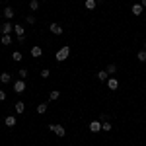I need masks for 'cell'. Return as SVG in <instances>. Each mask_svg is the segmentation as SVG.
<instances>
[{
  "instance_id": "20",
  "label": "cell",
  "mask_w": 146,
  "mask_h": 146,
  "mask_svg": "<svg viewBox=\"0 0 146 146\" xmlns=\"http://www.w3.org/2000/svg\"><path fill=\"white\" fill-rule=\"evenodd\" d=\"M0 43H2V45H10V43H12V37H10V35H2Z\"/></svg>"
},
{
  "instance_id": "5",
  "label": "cell",
  "mask_w": 146,
  "mask_h": 146,
  "mask_svg": "<svg viewBox=\"0 0 146 146\" xmlns=\"http://www.w3.org/2000/svg\"><path fill=\"white\" fill-rule=\"evenodd\" d=\"M49 29H51V33H55V35H62V27H60V23H51Z\"/></svg>"
},
{
  "instance_id": "18",
  "label": "cell",
  "mask_w": 146,
  "mask_h": 146,
  "mask_svg": "<svg viewBox=\"0 0 146 146\" xmlns=\"http://www.w3.org/2000/svg\"><path fill=\"white\" fill-rule=\"evenodd\" d=\"M29 10H31V12L39 10V0H31V2H29Z\"/></svg>"
},
{
  "instance_id": "26",
  "label": "cell",
  "mask_w": 146,
  "mask_h": 146,
  "mask_svg": "<svg viewBox=\"0 0 146 146\" xmlns=\"http://www.w3.org/2000/svg\"><path fill=\"white\" fill-rule=\"evenodd\" d=\"M25 22L29 23V25H33V23H35V16H33V14H29V16L25 18Z\"/></svg>"
},
{
  "instance_id": "13",
  "label": "cell",
  "mask_w": 146,
  "mask_h": 146,
  "mask_svg": "<svg viewBox=\"0 0 146 146\" xmlns=\"http://www.w3.org/2000/svg\"><path fill=\"white\" fill-rule=\"evenodd\" d=\"M4 123H6V127H16L18 121H16V117H14V115H8V117L4 119Z\"/></svg>"
},
{
  "instance_id": "22",
  "label": "cell",
  "mask_w": 146,
  "mask_h": 146,
  "mask_svg": "<svg viewBox=\"0 0 146 146\" xmlns=\"http://www.w3.org/2000/svg\"><path fill=\"white\" fill-rule=\"evenodd\" d=\"M96 4H98L96 0H86V8H88V10H94V8H96Z\"/></svg>"
},
{
  "instance_id": "21",
  "label": "cell",
  "mask_w": 146,
  "mask_h": 146,
  "mask_svg": "<svg viewBox=\"0 0 146 146\" xmlns=\"http://www.w3.org/2000/svg\"><path fill=\"white\" fill-rule=\"evenodd\" d=\"M136 58H138L140 62H146V51H138V55H136Z\"/></svg>"
},
{
  "instance_id": "2",
  "label": "cell",
  "mask_w": 146,
  "mask_h": 146,
  "mask_svg": "<svg viewBox=\"0 0 146 146\" xmlns=\"http://www.w3.org/2000/svg\"><path fill=\"white\" fill-rule=\"evenodd\" d=\"M49 131H51V133H55L56 136H64L66 135V131H64V127H62V125H49Z\"/></svg>"
},
{
  "instance_id": "1",
  "label": "cell",
  "mask_w": 146,
  "mask_h": 146,
  "mask_svg": "<svg viewBox=\"0 0 146 146\" xmlns=\"http://www.w3.org/2000/svg\"><path fill=\"white\" fill-rule=\"evenodd\" d=\"M68 55H70V47H68V45H64V47H60V49L56 51L55 58L58 60V62H62V60H66V58H68Z\"/></svg>"
},
{
  "instance_id": "23",
  "label": "cell",
  "mask_w": 146,
  "mask_h": 146,
  "mask_svg": "<svg viewBox=\"0 0 146 146\" xmlns=\"http://www.w3.org/2000/svg\"><path fill=\"white\" fill-rule=\"evenodd\" d=\"M105 70H107V74H115V72H117V66H115V64H107Z\"/></svg>"
},
{
  "instance_id": "4",
  "label": "cell",
  "mask_w": 146,
  "mask_h": 146,
  "mask_svg": "<svg viewBox=\"0 0 146 146\" xmlns=\"http://www.w3.org/2000/svg\"><path fill=\"white\" fill-rule=\"evenodd\" d=\"M14 92H16V94H23V92H25V82H23V80L14 82Z\"/></svg>"
},
{
  "instance_id": "12",
  "label": "cell",
  "mask_w": 146,
  "mask_h": 146,
  "mask_svg": "<svg viewBox=\"0 0 146 146\" xmlns=\"http://www.w3.org/2000/svg\"><path fill=\"white\" fill-rule=\"evenodd\" d=\"M100 129H101V121H92L90 123V131L92 133H100Z\"/></svg>"
},
{
  "instance_id": "6",
  "label": "cell",
  "mask_w": 146,
  "mask_h": 146,
  "mask_svg": "<svg viewBox=\"0 0 146 146\" xmlns=\"http://www.w3.org/2000/svg\"><path fill=\"white\" fill-rule=\"evenodd\" d=\"M14 14H16L14 8H10V6H6V8H4V18H6V22H10L12 18H14Z\"/></svg>"
},
{
  "instance_id": "29",
  "label": "cell",
  "mask_w": 146,
  "mask_h": 146,
  "mask_svg": "<svg viewBox=\"0 0 146 146\" xmlns=\"http://www.w3.org/2000/svg\"><path fill=\"white\" fill-rule=\"evenodd\" d=\"M140 6H142V8H146V0H140Z\"/></svg>"
},
{
  "instance_id": "7",
  "label": "cell",
  "mask_w": 146,
  "mask_h": 146,
  "mask_svg": "<svg viewBox=\"0 0 146 146\" xmlns=\"http://www.w3.org/2000/svg\"><path fill=\"white\" fill-rule=\"evenodd\" d=\"M14 33L18 35V37H25V29H23L20 23H16V25H14Z\"/></svg>"
},
{
  "instance_id": "15",
  "label": "cell",
  "mask_w": 146,
  "mask_h": 146,
  "mask_svg": "<svg viewBox=\"0 0 146 146\" xmlns=\"http://www.w3.org/2000/svg\"><path fill=\"white\" fill-rule=\"evenodd\" d=\"M0 82H2V84H8V82H12V76L8 72H4V74H0Z\"/></svg>"
},
{
  "instance_id": "11",
  "label": "cell",
  "mask_w": 146,
  "mask_h": 146,
  "mask_svg": "<svg viewBox=\"0 0 146 146\" xmlns=\"http://www.w3.org/2000/svg\"><path fill=\"white\" fill-rule=\"evenodd\" d=\"M131 12H133V16H140V14L144 12V8H142L140 4H133V8H131Z\"/></svg>"
},
{
  "instance_id": "25",
  "label": "cell",
  "mask_w": 146,
  "mask_h": 146,
  "mask_svg": "<svg viewBox=\"0 0 146 146\" xmlns=\"http://www.w3.org/2000/svg\"><path fill=\"white\" fill-rule=\"evenodd\" d=\"M101 129H103V131H111V123H109V121H103V123H101Z\"/></svg>"
},
{
  "instance_id": "14",
  "label": "cell",
  "mask_w": 146,
  "mask_h": 146,
  "mask_svg": "<svg viewBox=\"0 0 146 146\" xmlns=\"http://www.w3.org/2000/svg\"><path fill=\"white\" fill-rule=\"evenodd\" d=\"M14 109H16V113H23L25 111V103H23V101H16Z\"/></svg>"
},
{
  "instance_id": "28",
  "label": "cell",
  "mask_w": 146,
  "mask_h": 146,
  "mask_svg": "<svg viewBox=\"0 0 146 146\" xmlns=\"http://www.w3.org/2000/svg\"><path fill=\"white\" fill-rule=\"evenodd\" d=\"M4 100H6V94H4V92L0 90V101H4Z\"/></svg>"
},
{
  "instance_id": "16",
  "label": "cell",
  "mask_w": 146,
  "mask_h": 146,
  "mask_svg": "<svg viewBox=\"0 0 146 146\" xmlns=\"http://www.w3.org/2000/svg\"><path fill=\"white\" fill-rule=\"evenodd\" d=\"M47 107H49V103H39V105H37V113H39V115L47 113Z\"/></svg>"
},
{
  "instance_id": "19",
  "label": "cell",
  "mask_w": 146,
  "mask_h": 146,
  "mask_svg": "<svg viewBox=\"0 0 146 146\" xmlns=\"http://www.w3.org/2000/svg\"><path fill=\"white\" fill-rule=\"evenodd\" d=\"M18 76H20V80H25L27 78V68H20L18 70Z\"/></svg>"
},
{
  "instance_id": "8",
  "label": "cell",
  "mask_w": 146,
  "mask_h": 146,
  "mask_svg": "<svg viewBox=\"0 0 146 146\" xmlns=\"http://www.w3.org/2000/svg\"><path fill=\"white\" fill-rule=\"evenodd\" d=\"M107 88H109V90H117V88H119V80L117 78H109L107 80Z\"/></svg>"
},
{
  "instance_id": "30",
  "label": "cell",
  "mask_w": 146,
  "mask_h": 146,
  "mask_svg": "<svg viewBox=\"0 0 146 146\" xmlns=\"http://www.w3.org/2000/svg\"><path fill=\"white\" fill-rule=\"evenodd\" d=\"M144 51H146V43H144Z\"/></svg>"
},
{
  "instance_id": "17",
  "label": "cell",
  "mask_w": 146,
  "mask_h": 146,
  "mask_svg": "<svg viewBox=\"0 0 146 146\" xmlns=\"http://www.w3.org/2000/svg\"><path fill=\"white\" fill-rule=\"evenodd\" d=\"M58 98H60V92H58V90H53L51 94H49V100H51V101H56Z\"/></svg>"
},
{
  "instance_id": "27",
  "label": "cell",
  "mask_w": 146,
  "mask_h": 146,
  "mask_svg": "<svg viewBox=\"0 0 146 146\" xmlns=\"http://www.w3.org/2000/svg\"><path fill=\"white\" fill-rule=\"evenodd\" d=\"M49 76H51L49 68H43V70H41V78H49Z\"/></svg>"
},
{
  "instance_id": "3",
  "label": "cell",
  "mask_w": 146,
  "mask_h": 146,
  "mask_svg": "<svg viewBox=\"0 0 146 146\" xmlns=\"http://www.w3.org/2000/svg\"><path fill=\"white\" fill-rule=\"evenodd\" d=\"M12 31H14V23H10V22L2 23V27H0V33H2V35H10Z\"/></svg>"
},
{
  "instance_id": "10",
  "label": "cell",
  "mask_w": 146,
  "mask_h": 146,
  "mask_svg": "<svg viewBox=\"0 0 146 146\" xmlns=\"http://www.w3.org/2000/svg\"><path fill=\"white\" fill-rule=\"evenodd\" d=\"M96 76H98V80H100V82H107V80H109V74H107V70H100Z\"/></svg>"
},
{
  "instance_id": "24",
  "label": "cell",
  "mask_w": 146,
  "mask_h": 146,
  "mask_svg": "<svg viewBox=\"0 0 146 146\" xmlns=\"http://www.w3.org/2000/svg\"><path fill=\"white\" fill-rule=\"evenodd\" d=\"M12 60H22V53L20 51H14L12 53Z\"/></svg>"
},
{
  "instance_id": "9",
  "label": "cell",
  "mask_w": 146,
  "mask_h": 146,
  "mask_svg": "<svg viewBox=\"0 0 146 146\" xmlns=\"http://www.w3.org/2000/svg\"><path fill=\"white\" fill-rule=\"evenodd\" d=\"M43 55V49L39 45H35V47H31V56H35V58H39V56Z\"/></svg>"
}]
</instances>
